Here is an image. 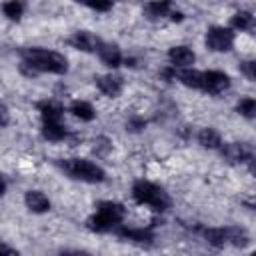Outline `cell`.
<instances>
[{
    "label": "cell",
    "instance_id": "cell-1",
    "mask_svg": "<svg viewBox=\"0 0 256 256\" xmlns=\"http://www.w3.org/2000/svg\"><path fill=\"white\" fill-rule=\"evenodd\" d=\"M20 70L34 78L38 74H66L68 72V60L64 54L40 46H30L20 50Z\"/></svg>",
    "mask_w": 256,
    "mask_h": 256
},
{
    "label": "cell",
    "instance_id": "cell-2",
    "mask_svg": "<svg viewBox=\"0 0 256 256\" xmlns=\"http://www.w3.org/2000/svg\"><path fill=\"white\" fill-rule=\"evenodd\" d=\"M126 218V208L120 202L114 200H102L96 204L94 214L86 220V228L96 234H106L114 232Z\"/></svg>",
    "mask_w": 256,
    "mask_h": 256
},
{
    "label": "cell",
    "instance_id": "cell-3",
    "mask_svg": "<svg viewBox=\"0 0 256 256\" xmlns=\"http://www.w3.org/2000/svg\"><path fill=\"white\" fill-rule=\"evenodd\" d=\"M56 166L68 178L80 180L86 184H100L106 180V170L88 158H62V160H56Z\"/></svg>",
    "mask_w": 256,
    "mask_h": 256
},
{
    "label": "cell",
    "instance_id": "cell-4",
    "mask_svg": "<svg viewBox=\"0 0 256 256\" xmlns=\"http://www.w3.org/2000/svg\"><path fill=\"white\" fill-rule=\"evenodd\" d=\"M130 192H132V198H134L136 204L148 206L150 210H154L158 214L166 212L172 206V200H170L168 192L162 186H158V184H154L150 180H136L132 184Z\"/></svg>",
    "mask_w": 256,
    "mask_h": 256
},
{
    "label": "cell",
    "instance_id": "cell-5",
    "mask_svg": "<svg viewBox=\"0 0 256 256\" xmlns=\"http://www.w3.org/2000/svg\"><path fill=\"white\" fill-rule=\"evenodd\" d=\"M234 40H236V34L228 26H210L204 36V42L212 52H230L234 46Z\"/></svg>",
    "mask_w": 256,
    "mask_h": 256
},
{
    "label": "cell",
    "instance_id": "cell-6",
    "mask_svg": "<svg viewBox=\"0 0 256 256\" xmlns=\"http://www.w3.org/2000/svg\"><path fill=\"white\" fill-rule=\"evenodd\" d=\"M220 154L230 164H250L254 162V148L250 142H222Z\"/></svg>",
    "mask_w": 256,
    "mask_h": 256
},
{
    "label": "cell",
    "instance_id": "cell-7",
    "mask_svg": "<svg viewBox=\"0 0 256 256\" xmlns=\"http://www.w3.org/2000/svg\"><path fill=\"white\" fill-rule=\"evenodd\" d=\"M114 234L126 242H134V244H140V246H148L154 242V230L152 226H146V228H140V226H128V224H120Z\"/></svg>",
    "mask_w": 256,
    "mask_h": 256
},
{
    "label": "cell",
    "instance_id": "cell-8",
    "mask_svg": "<svg viewBox=\"0 0 256 256\" xmlns=\"http://www.w3.org/2000/svg\"><path fill=\"white\" fill-rule=\"evenodd\" d=\"M230 84H232L230 76L222 70H204L202 72V92H206V94H212V96L222 94L230 88Z\"/></svg>",
    "mask_w": 256,
    "mask_h": 256
},
{
    "label": "cell",
    "instance_id": "cell-9",
    "mask_svg": "<svg viewBox=\"0 0 256 256\" xmlns=\"http://www.w3.org/2000/svg\"><path fill=\"white\" fill-rule=\"evenodd\" d=\"M100 38L90 32V30H76L70 38H68V44L74 48V50H80V52H96L98 46H100Z\"/></svg>",
    "mask_w": 256,
    "mask_h": 256
},
{
    "label": "cell",
    "instance_id": "cell-10",
    "mask_svg": "<svg viewBox=\"0 0 256 256\" xmlns=\"http://www.w3.org/2000/svg\"><path fill=\"white\" fill-rule=\"evenodd\" d=\"M168 62L174 70H184V68H192V64L196 62V54L192 48L188 46H172L168 50Z\"/></svg>",
    "mask_w": 256,
    "mask_h": 256
},
{
    "label": "cell",
    "instance_id": "cell-11",
    "mask_svg": "<svg viewBox=\"0 0 256 256\" xmlns=\"http://www.w3.org/2000/svg\"><path fill=\"white\" fill-rule=\"evenodd\" d=\"M96 54L102 60V64L108 66V68H112V70L124 64V54L118 48V44H114V42H104L102 40L100 46H98V50H96Z\"/></svg>",
    "mask_w": 256,
    "mask_h": 256
},
{
    "label": "cell",
    "instance_id": "cell-12",
    "mask_svg": "<svg viewBox=\"0 0 256 256\" xmlns=\"http://www.w3.org/2000/svg\"><path fill=\"white\" fill-rule=\"evenodd\" d=\"M96 88L108 98H118L124 90V80H122V76L112 74V72L102 74V76H96Z\"/></svg>",
    "mask_w": 256,
    "mask_h": 256
},
{
    "label": "cell",
    "instance_id": "cell-13",
    "mask_svg": "<svg viewBox=\"0 0 256 256\" xmlns=\"http://www.w3.org/2000/svg\"><path fill=\"white\" fill-rule=\"evenodd\" d=\"M38 112H40V118H42V124H56V122H62V116H64V106L58 102V100H42L36 104Z\"/></svg>",
    "mask_w": 256,
    "mask_h": 256
},
{
    "label": "cell",
    "instance_id": "cell-14",
    "mask_svg": "<svg viewBox=\"0 0 256 256\" xmlns=\"http://www.w3.org/2000/svg\"><path fill=\"white\" fill-rule=\"evenodd\" d=\"M24 204L32 214H46L50 210V198L42 190H28L24 194Z\"/></svg>",
    "mask_w": 256,
    "mask_h": 256
},
{
    "label": "cell",
    "instance_id": "cell-15",
    "mask_svg": "<svg viewBox=\"0 0 256 256\" xmlns=\"http://www.w3.org/2000/svg\"><path fill=\"white\" fill-rule=\"evenodd\" d=\"M40 132H42L44 140H48V142H64V140L74 138V134H72L62 122H56V124H42Z\"/></svg>",
    "mask_w": 256,
    "mask_h": 256
},
{
    "label": "cell",
    "instance_id": "cell-16",
    "mask_svg": "<svg viewBox=\"0 0 256 256\" xmlns=\"http://www.w3.org/2000/svg\"><path fill=\"white\" fill-rule=\"evenodd\" d=\"M196 140H198V144H200L202 148H206V150H220V146H222V136H220V132H218L216 128H212V126L200 128L198 134H196Z\"/></svg>",
    "mask_w": 256,
    "mask_h": 256
},
{
    "label": "cell",
    "instance_id": "cell-17",
    "mask_svg": "<svg viewBox=\"0 0 256 256\" xmlns=\"http://www.w3.org/2000/svg\"><path fill=\"white\" fill-rule=\"evenodd\" d=\"M174 80H178L182 86L192 88V90H202V70H194V68H184V70H176Z\"/></svg>",
    "mask_w": 256,
    "mask_h": 256
},
{
    "label": "cell",
    "instance_id": "cell-18",
    "mask_svg": "<svg viewBox=\"0 0 256 256\" xmlns=\"http://www.w3.org/2000/svg\"><path fill=\"white\" fill-rule=\"evenodd\" d=\"M68 112H70L74 118H78L80 122H92V120L96 118L94 106H92L90 102H86V100H72L70 106H68Z\"/></svg>",
    "mask_w": 256,
    "mask_h": 256
},
{
    "label": "cell",
    "instance_id": "cell-19",
    "mask_svg": "<svg viewBox=\"0 0 256 256\" xmlns=\"http://www.w3.org/2000/svg\"><path fill=\"white\" fill-rule=\"evenodd\" d=\"M234 34L236 32H250L254 28V14L250 10H238L232 18H230V26H228Z\"/></svg>",
    "mask_w": 256,
    "mask_h": 256
},
{
    "label": "cell",
    "instance_id": "cell-20",
    "mask_svg": "<svg viewBox=\"0 0 256 256\" xmlns=\"http://www.w3.org/2000/svg\"><path fill=\"white\" fill-rule=\"evenodd\" d=\"M226 228V242L230 246H236V248H246L250 244V234L246 228L242 226H236V224H230V226H224Z\"/></svg>",
    "mask_w": 256,
    "mask_h": 256
},
{
    "label": "cell",
    "instance_id": "cell-21",
    "mask_svg": "<svg viewBox=\"0 0 256 256\" xmlns=\"http://www.w3.org/2000/svg\"><path fill=\"white\" fill-rule=\"evenodd\" d=\"M142 10L148 20H162V18H170L174 6H172V2H148V4H144Z\"/></svg>",
    "mask_w": 256,
    "mask_h": 256
},
{
    "label": "cell",
    "instance_id": "cell-22",
    "mask_svg": "<svg viewBox=\"0 0 256 256\" xmlns=\"http://www.w3.org/2000/svg\"><path fill=\"white\" fill-rule=\"evenodd\" d=\"M202 238L212 246V248H224L226 242V228L224 226H212V228H200Z\"/></svg>",
    "mask_w": 256,
    "mask_h": 256
},
{
    "label": "cell",
    "instance_id": "cell-23",
    "mask_svg": "<svg viewBox=\"0 0 256 256\" xmlns=\"http://www.w3.org/2000/svg\"><path fill=\"white\" fill-rule=\"evenodd\" d=\"M24 10H26V4L24 2H18V0H10V2H4L2 4V12H4V16L8 20H16L18 22L22 18Z\"/></svg>",
    "mask_w": 256,
    "mask_h": 256
},
{
    "label": "cell",
    "instance_id": "cell-24",
    "mask_svg": "<svg viewBox=\"0 0 256 256\" xmlns=\"http://www.w3.org/2000/svg\"><path fill=\"white\" fill-rule=\"evenodd\" d=\"M236 112H238L240 116L252 120V118L256 116V100H254L252 96H244V98H240L238 104H236Z\"/></svg>",
    "mask_w": 256,
    "mask_h": 256
},
{
    "label": "cell",
    "instance_id": "cell-25",
    "mask_svg": "<svg viewBox=\"0 0 256 256\" xmlns=\"http://www.w3.org/2000/svg\"><path fill=\"white\" fill-rule=\"evenodd\" d=\"M146 118L144 116H138V114H134V116H130L128 120H126V130L128 132H142L144 128H146Z\"/></svg>",
    "mask_w": 256,
    "mask_h": 256
},
{
    "label": "cell",
    "instance_id": "cell-26",
    "mask_svg": "<svg viewBox=\"0 0 256 256\" xmlns=\"http://www.w3.org/2000/svg\"><path fill=\"white\" fill-rule=\"evenodd\" d=\"M254 68H256V62H254V60H244V62H240V72L246 76L248 82H254V80H256Z\"/></svg>",
    "mask_w": 256,
    "mask_h": 256
},
{
    "label": "cell",
    "instance_id": "cell-27",
    "mask_svg": "<svg viewBox=\"0 0 256 256\" xmlns=\"http://www.w3.org/2000/svg\"><path fill=\"white\" fill-rule=\"evenodd\" d=\"M110 148H112V142H110L106 136H98V138L94 140V152H96V154L104 156V154L110 152Z\"/></svg>",
    "mask_w": 256,
    "mask_h": 256
},
{
    "label": "cell",
    "instance_id": "cell-28",
    "mask_svg": "<svg viewBox=\"0 0 256 256\" xmlns=\"http://www.w3.org/2000/svg\"><path fill=\"white\" fill-rule=\"evenodd\" d=\"M86 6L94 12H108V10H112L114 4L112 2H86Z\"/></svg>",
    "mask_w": 256,
    "mask_h": 256
},
{
    "label": "cell",
    "instance_id": "cell-29",
    "mask_svg": "<svg viewBox=\"0 0 256 256\" xmlns=\"http://www.w3.org/2000/svg\"><path fill=\"white\" fill-rule=\"evenodd\" d=\"M10 124V112H8V108L0 102V128H4V126H8Z\"/></svg>",
    "mask_w": 256,
    "mask_h": 256
},
{
    "label": "cell",
    "instance_id": "cell-30",
    "mask_svg": "<svg viewBox=\"0 0 256 256\" xmlns=\"http://www.w3.org/2000/svg\"><path fill=\"white\" fill-rule=\"evenodd\" d=\"M0 256H18V252L12 246H8L6 242H0Z\"/></svg>",
    "mask_w": 256,
    "mask_h": 256
},
{
    "label": "cell",
    "instance_id": "cell-31",
    "mask_svg": "<svg viewBox=\"0 0 256 256\" xmlns=\"http://www.w3.org/2000/svg\"><path fill=\"white\" fill-rule=\"evenodd\" d=\"M58 256H90V252H86V250H62Z\"/></svg>",
    "mask_w": 256,
    "mask_h": 256
},
{
    "label": "cell",
    "instance_id": "cell-32",
    "mask_svg": "<svg viewBox=\"0 0 256 256\" xmlns=\"http://www.w3.org/2000/svg\"><path fill=\"white\" fill-rule=\"evenodd\" d=\"M6 188H8V184H6L4 176L0 174V196H4V194H6Z\"/></svg>",
    "mask_w": 256,
    "mask_h": 256
},
{
    "label": "cell",
    "instance_id": "cell-33",
    "mask_svg": "<svg viewBox=\"0 0 256 256\" xmlns=\"http://www.w3.org/2000/svg\"><path fill=\"white\" fill-rule=\"evenodd\" d=\"M250 256H254V254H250Z\"/></svg>",
    "mask_w": 256,
    "mask_h": 256
}]
</instances>
